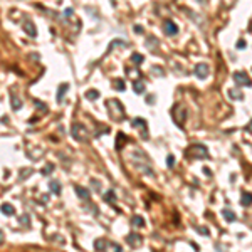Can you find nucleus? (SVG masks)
I'll list each match as a JSON object with an SVG mask.
<instances>
[{"label":"nucleus","instance_id":"f257e3e1","mask_svg":"<svg viewBox=\"0 0 252 252\" xmlns=\"http://www.w3.org/2000/svg\"><path fill=\"white\" fill-rule=\"evenodd\" d=\"M106 109H108V114L111 116L113 121H123L124 120V108L121 104V101H118V99H108Z\"/></svg>","mask_w":252,"mask_h":252},{"label":"nucleus","instance_id":"f03ea898","mask_svg":"<svg viewBox=\"0 0 252 252\" xmlns=\"http://www.w3.org/2000/svg\"><path fill=\"white\" fill-rule=\"evenodd\" d=\"M185 155H187L188 158H203V160L210 158L209 150H207L203 145H200V143H195V145H192L190 148H187Z\"/></svg>","mask_w":252,"mask_h":252},{"label":"nucleus","instance_id":"7ed1b4c3","mask_svg":"<svg viewBox=\"0 0 252 252\" xmlns=\"http://www.w3.org/2000/svg\"><path fill=\"white\" fill-rule=\"evenodd\" d=\"M71 135L76 141H87L89 140V129L86 128L82 123H74L71 128Z\"/></svg>","mask_w":252,"mask_h":252},{"label":"nucleus","instance_id":"20e7f679","mask_svg":"<svg viewBox=\"0 0 252 252\" xmlns=\"http://www.w3.org/2000/svg\"><path fill=\"white\" fill-rule=\"evenodd\" d=\"M171 114H173V121H175L178 126H183V121L187 120V109L182 103H176L171 109Z\"/></svg>","mask_w":252,"mask_h":252},{"label":"nucleus","instance_id":"39448f33","mask_svg":"<svg viewBox=\"0 0 252 252\" xmlns=\"http://www.w3.org/2000/svg\"><path fill=\"white\" fill-rule=\"evenodd\" d=\"M94 249L96 251H106V249H113V251H123L120 244L116 242H109L106 239H96L94 240Z\"/></svg>","mask_w":252,"mask_h":252},{"label":"nucleus","instance_id":"423d86ee","mask_svg":"<svg viewBox=\"0 0 252 252\" xmlns=\"http://www.w3.org/2000/svg\"><path fill=\"white\" fill-rule=\"evenodd\" d=\"M234 81L235 84H239V86H252V79L247 76L245 73H234Z\"/></svg>","mask_w":252,"mask_h":252},{"label":"nucleus","instance_id":"0eeeda50","mask_svg":"<svg viewBox=\"0 0 252 252\" xmlns=\"http://www.w3.org/2000/svg\"><path fill=\"white\" fill-rule=\"evenodd\" d=\"M193 71H195V76L197 77H200V79H207V76H209V64H205V62H198Z\"/></svg>","mask_w":252,"mask_h":252},{"label":"nucleus","instance_id":"6e6552de","mask_svg":"<svg viewBox=\"0 0 252 252\" xmlns=\"http://www.w3.org/2000/svg\"><path fill=\"white\" fill-rule=\"evenodd\" d=\"M22 29H24V32H27V35H30V37H37V29H35L34 22L29 20V19H25V20L22 22Z\"/></svg>","mask_w":252,"mask_h":252},{"label":"nucleus","instance_id":"1a4fd4ad","mask_svg":"<svg viewBox=\"0 0 252 252\" xmlns=\"http://www.w3.org/2000/svg\"><path fill=\"white\" fill-rule=\"evenodd\" d=\"M163 30L167 35H176L178 34V25L173 20H165L163 22Z\"/></svg>","mask_w":252,"mask_h":252},{"label":"nucleus","instance_id":"9d476101","mask_svg":"<svg viewBox=\"0 0 252 252\" xmlns=\"http://www.w3.org/2000/svg\"><path fill=\"white\" fill-rule=\"evenodd\" d=\"M126 242H128L131 247H138V245H141V242H143V237H141L140 234H129L128 237H126Z\"/></svg>","mask_w":252,"mask_h":252},{"label":"nucleus","instance_id":"9b49d317","mask_svg":"<svg viewBox=\"0 0 252 252\" xmlns=\"http://www.w3.org/2000/svg\"><path fill=\"white\" fill-rule=\"evenodd\" d=\"M74 192L77 193V197H79L81 200H87V198L91 197L89 190H87V188H84V187H81V185H74Z\"/></svg>","mask_w":252,"mask_h":252},{"label":"nucleus","instance_id":"f8f14e48","mask_svg":"<svg viewBox=\"0 0 252 252\" xmlns=\"http://www.w3.org/2000/svg\"><path fill=\"white\" fill-rule=\"evenodd\" d=\"M10 98H12V108L17 111V109H20L22 108V101L19 99V96L15 94V89H10Z\"/></svg>","mask_w":252,"mask_h":252},{"label":"nucleus","instance_id":"ddd939ff","mask_svg":"<svg viewBox=\"0 0 252 252\" xmlns=\"http://www.w3.org/2000/svg\"><path fill=\"white\" fill-rule=\"evenodd\" d=\"M240 203L244 207H251L252 205V193L251 192H242V197H240Z\"/></svg>","mask_w":252,"mask_h":252},{"label":"nucleus","instance_id":"4468645a","mask_svg":"<svg viewBox=\"0 0 252 252\" xmlns=\"http://www.w3.org/2000/svg\"><path fill=\"white\" fill-rule=\"evenodd\" d=\"M104 202H108L109 205H114V202H116V193H114V190H108L106 193H104Z\"/></svg>","mask_w":252,"mask_h":252},{"label":"nucleus","instance_id":"2eb2a0df","mask_svg":"<svg viewBox=\"0 0 252 252\" xmlns=\"http://www.w3.org/2000/svg\"><path fill=\"white\" fill-rule=\"evenodd\" d=\"M67 89H69V84L67 82H64V84H61L59 86V91H57V101H62V98L66 96V93H67Z\"/></svg>","mask_w":252,"mask_h":252},{"label":"nucleus","instance_id":"dca6fc26","mask_svg":"<svg viewBox=\"0 0 252 252\" xmlns=\"http://www.w3.org/2000/svg\"><path fill=\"white\" fill-rule=\"evenodd\" d=\"M0 210H2V214L4 215H15V209H13L10 203H2Z\"/></svg>","mask_w":252,"mask_h":252},{"label":"nucleus","instance_id":"f3484780","mask_svg":"<svg viewBox=\"0 0 252 252\" xmlns=\"http://www.w3.org/2000/svg\"><path fill=\"white\" fill-rule=\"evenodd\" d=\"M222 215H224V218H225L227 222H234L235 218H237V215H235L230 209H224L222 210Z\"/></svg>","mask_w":252,"mask_h":252},{"label":"nucleus","instance_id":"a211bd4d","mask_svg":"<svg viewBox=\"0 0 252 252\" xmlns=\"http://www.w3.org/2000/svg\"><path fill=\"white\" fill-rule=\"evenodd\" d=\"M131 224L135 227H145V218L141 217V215H133V217H131Z\"/></svg>","mask_w":252,"mask_h":252},{"label":"nucleus","instance_id":"6ab92c4d","mask_svg":"<svg viewBox=\"0 0 252 252\" xmlns=\"http://www.w3.org/2000/svg\"><path fill=\"white\" fill-rule=\"evenodd\" d=\"M49 190H51L54 195H59V193H61V183H59V182H56V180L51 182V183H49Z\"/></svg>","mask_w":252,"mask_h":252},{"label":"nucleus","instance_id":"aec40b11","mask_svg":"<svg viewBox=\"0 0 252 252\" xmlns=\"http://www.w3.org/2000/svg\"><path fill=\"white\" fill-rule=\"evenodd\" d=\"M133 89H135V93H136V94H141L143 91H145V82H143V81H135Z\"/></svg>","mask_w":252,"mask_h":252},{"label":"nucleus","instance_id":"412c9836","mask_svg":"<svg viewBox=\"0 0 252 252\" xmlns=\"http://www.w3.org/2000/svg\"><path fill=\"white\" fill-rule=\"evenodd\" d=\"M99 98V93L96 89H91L86 93V99H89V101H94V99H98Z\"/></svg>","mask_w":252,"mask_h":252},{"label":"nucleus","instance_id":"4be33fe9","mask_svg":"<svg viewBox=\"0 0 252 252\" xmlns=\"http://www.w3.org/2000/svg\"><path fill=\"white\" fill-rule=\"evenodd\" d=\"M131 61L135 62V64H138V66H140L141 62L145 61V56H141V54H138V52H135V54L131 56Z\"/></svg>","mask_w":252,"mask_h":252},{"label":"nucleus","instance_id":"5701e85b","mask_svg":"<svg viewBox=\"0 0 252 252\" xmlns=\"http://www.w3.org/2000/svg\"><path fill=\"white\" fill-rule=\"evenodd\" d=\"M229 96H230L232 99H244V94L240 93H237V91H234V89H229Z\"/></svg>","mask_w":252,"mask_h":252},{"label":"nucleus","instance_id":"b1692460","mask_svg":"<svg viewBox=\"0 0 252 252\" xmlns=\"http://www.w3.org/2000/svg\"><path fill=\"white\" fill-rule=\"evenodd\" d=\"M52 171H54V163H47L46 167L42 168V175H49Z\"/></svg>","mask_w":252,"mask_h":252},{"label":"nucleus","instance_id":"393cba45","mask_svg":"<svg viewBox=\"0 0 252 252\" xmlns=\"http://www.w3.org/2000/svg\"><path fill=\"white\" fill-rule=\"evenodd\" d=\"M167 167L168 168L175 167V155H168L167 156Z\"/></svg>","mask_w":252,"mask_h":252},{"label":"nucleus","instance_id":"a878e982","mask_svg":"<svg viewBox=\"0 0 252 252\" xmlns=\"http://www.w3.org/2000/svg\"><path fill=\"white\" fill-rule=\"evenodd\" d=\"M114 87L118 91H124V82H123V79H118V81H114Z\"/></svg>","mask_w":252,"mask_h":252},{"label":"nucleus","instance_id":"bb28decb","mask_svg":"<svg viewBox=\"0 0 252 252\" xmlns=\"http://www.w3.org/2000/svg\"><path fill=\"white\" fill-rule=\"evenodd\" d=\"M235 46H237V49H244V47H245V40H244V39H240V40H237V44H235Z\"/></svg>","mask_w":252,"mask_h":252},{"label":"nucleus","instance_id":"cd10ccee","mask_svg":"<svg viewBox=\"0 0 252 252\" xmlns=\"http://www.w3.org/2000/svg\"><path fill=\"white\" fill-rule=\"evenodd\" d=\"M91 183H93L94 190H99V188H101V187H99V182H98V180H91Z\"/></svg>","mask_w":252,"mask_h":252},{"label":"nucleus","instance_id":"c85d7f7f","mask_svg":"<svg viewBox=\"0 0 252 252\" xmlns=\"http://www.w3.org/2000/svg\"><path fill=\"white\" fill-rule=\"evenodd\" d=\"M197 230H198V232H200V234H209V230H207V229H205V227H197Z\"/></svg>","mask_w":252,"mask_h":252},{"label":"nucleus","instance_id":"c756f323","mask_svg":"<svg viewBox=\"0 0 252 252\" xmlns=\"http://www.w3.org/2000/svg\"><path fill=\"white\" fill-rule=\"evenodd\" d=\"M245 129H247L249 133H252V121H251V123L247 124V126H245Z\"/></svg>","mask_w":252,"mask_h":252},{"label":"nucleus","instance_id":"7c9ffc66","mask_svg":"<svg viewBox=\"0 0 252 252\" xmlns=\"http://www.w3.org/2000/svg\"><path fill=\"white\" fill-rule=\"evenodd\" d=\"M2 244H4V232L0 230V245H2Z\"/></svg>","mask_w":252,"mask_h":252},{"label":"nucleus","instance_id":"2f4dec72","mask_svg":"<svg viewBox=\"0 0 252 252\" xmlns=\"http://www.w3.org/2000/svg\"><path fill=\"white\" fill-rule=\"evenodd\" d=\"M66 15H67V17H69V15H73V9H67V10H66Z\"/></svg>","mask_w":252,"mask_h":252},{"label":"nucleus","instance_id":"473e14b6","mask_svg":"<svg viewBox=\"0 0 252 252\" xmlns=\"http://www.w3.org/2000/svg\"><path fill=\"white\" fill-rule=\"evenodd\" d=\"M135 30H136V32H143V27H140V25H136V27H135Z\"/></svg>","mask_w":252,"mask_h":252},{"label":"nucleus","instance_id":"72a5a7b5","mask_svg":"<svg viewBox=\"0 0 252 252\" xmlns=\"http://www.w3.org/2000/svg\"><path fill=\"white\" fill-rule=\"evenodd\" d=\"M203 171H205V175H210V168L205 167V168H203Z\"/></svg>","mask_w":252,"mask_h":252}]
</instances>
